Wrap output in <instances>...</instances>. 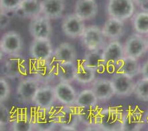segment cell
<instances>
[{
  "label": "cell",
  "mask_w": 148,
  "mask_h": 131,
  "mask_svg": "<svg viewBox=\"0 0 148 131\" xmlns=\"http://www.w3.org/2000/svg\"><path fill=\"white\" fill-rule=\"evenodd\" d=\"M1 62V73L7 79H21L28 75L29 62L21 54L5 55Z\"/></svg>",
  "instance_id": "cell-1"
},
{
  "label": "cell",
  "mask_w": 148,
  "mask_h": 131,
  "mask_svg": "<svg viewBox=\"0 0 148 131\" xmlns=\"http://www.w3.org/2000/svg\"><path fill=\"white\" fill-rule=\"evenodd\" d=\"M58 63L52 57L46 61H38L31 59L29 61L28 75L34 77L40 82L41 85H50L56 77Z\"/></svg>",
  "instance_id": "cell-2"
},
{
  "label": "cell",
  "mask_w": 148,
  "mask_h": 131,
  "mask_svg": "<svg viewBox=\"0 0 148 131\" xmlns=\"http://www.w3.org/2000/svg\"><path fill=\"white\" fill-rule=\"evenodd\" d=\"M80 39L82 45L86 50H102L106 44V39L103 34L102 29L97 25L86 27Z\"/></svg>",
  "instance_id": "cell-3"
},
{
  "label": "cell",
  "mask_w": 148,
  "mask_h": 131,
  "mask_svg": "<svg viewBox=\"0 0 148 131\" xmlns=\"http://www.w3.org/2000/svg\"><path fill=\"white\" fill-rule=\"evenodd\" d=\"M107 11L109 17L124 22L134 16L135 3L133 0H109Z\"/></svg>",
  "instance_id": "cell-4"
},
{
  "label": "cell",
  "mask_w": 148,
  "mask_h": 131,
  "mask_svg": "<svg viewBox=\"0 0 148 131\" xmlns=\"http://www.w3.org/2000/svg\"><path fill=\"white\" fill-rule=\"evenodd\" d=\"M24 48L21 35L16 31L10 30L4 33L0 40V51L4 55L20 54Z\"/></svg>",
  "instance_id": "cell-5"
},
{
  "label": "cell",
  "mask_w": 148,
  "mask_h": 131,
  "mask_svg": "<svg viewBox=\"0 0 148 131\" xmlns=\"http://www.w3.org/2000/svg\"><path fill=\"white\" fill-rule=\"evenodd\" d=\"M102 55L107 69H117L125 53L123 45L119 41H111L102 49Z\"/></svg>",
  "instance_id": "cell-6"
},
{
  "label": "cell",
  "mask_w": 148,
  "mask_h": 131,
  "mask_svg": "<svg viewBox=\"0 0 148 131\" xmlns=\"http://www.w3.org/2000/svg\"><path fill=\"white\" fill-rule=\"evenodd\" d=\"M28 29L34 39H50L52 34L51 20L40 15L31 19Z\"/></svg>",
  "instance_id": "cell-7"
},
{
  "label": "cell",
  "mask_w": 148,
  "mask_h": 131,
  "mask_svg": "<svg viewBox=\"0 0 148 131\" xmlns=\"http://www.w3.org/2000/svg\"><path fill=\"white\" fill-rule=\"evenodd\" d=\"M125 56L139 59L147 51V39L143 35L135 33L130 35L123 44Z\"/></svg>",
  "instance_id": "cell-8"
},
{
  "label": "cell",
  "mask_w": 148,
  "mask_h": 131,
  "mask_svg": "<svg viewBox=\"0 0 148 131\" xmlns=\"http://www.w3.org/2000/svg\"><path fill=\"white\" fill-rule=\"evenodd\" d=\"M40 85V82L32 76L23 77L16 88L17 99L23 103H32L36 92Z\"/></svg>",
  "instance_id": "cell-9"
},
{
  "label": "cell",
  "mask_w": 148,
  "mask_h": 131,
  "mask_svg": "<svg viewBox=\"0 0 148 131\" xmlns=\"http://www.w3.org/2000/svg\"><path fill=\"white\" fill-rule=\"evenodd\" d=\"M54 50L50 39H33L29 46V54L34 60L46 61L53 57Z\"/></svg>",
  "instance_id": "cell-10"
},
{
  "label": "cell",
  "mask_w": 148,
  "mask_h": 131,
  "mask_svg": "<svg viewBox=\"0 0 148 131\" xmlns=\"http://www.w3.org/2000/svg\"><path fill=\"white\" fill-rule=\"evenodd\" d=\"M85 28L84 21L75 13L67 14L63 17L62 30L65 36L69 39L81 38Z\"/></svg>",
  "instance_id": "cell-11"
},
{
  "label": "cell",
  "mask_w": 148,
  "mask_h": 131,
  "mask_svg": "<svg viewBox=\"0 0 148 131\" xmlns=\"http://www.w3.org/2000/svg\"><path fill=\"white\" fill-rule=\"evenodd\" d=\"M111 80L115 95L120 97H127L134 94L135 82L134 78L117 72L112 76Z\"/></svg>",
  "instance_id": "cell-12"
},
{
  "label": "cell",
  "mask_w": 148,
  "mask_h": 131,
  "mask_svg": "<svg viewBox=\"0 0 148 131\" xmlns=\"http://www.w3.org/2000/svg\"><path fill=\"white\" fill-rule=\"evenodd\" d=\"M90 85V89L93 91L99 102H107L115 95L111 79L97 77Z\"/></svg>",
  "instance_id": "cell-13"
},
{
  "label": "cell",
  "mask_w": 148,
  "mask_h": 131,
  "mask_svg": "<svg viewBox=\"0 0 148 131\" xmlns=\"http://www.w3.org/2000/svg\"><path fill=\"white\" fill-rule=\"evenodd\" d=\"M56 102L54 86L41 85L36 92L32 103L37 108H48L52 107Z\"/></svg>",
  "instance_id": "cell-14"
},
{
  "label": "cell",
  "mask_w": 148,
  "mask_h": 131,
  "mask_svg": "<svg viewBox=\"0 0 148 131\" xmlns=\"http://www.w3.org/2000/svg\"><path fill=\"white\" fill-rule=\"evenodd\" d=\"M54 90L56 102L67 106L75 105L78 94L71 83L59 81L54 86Z\"/></svg>",
  "instance_id": "cell-15"
},
{
  "label": "cell",
  "mask_w": 148,
  "mask_h": 131,
  "mask_svg": "<svg viewBox=\"0 0 148 131\" xmlns=\"http://www.w3.org/2000/svg\"><path fill=\"white\" fill-rule=\"evenodd\" d=\"M101 29L105 39L109 41H119L125 32L123 21L113 17H109Z\"/></svg>",
  "instance_id": "cell-16"
},
{
  "label": "cell",
  "mask_w": 148,
  "mask_h": 131,
  "mask_svg": "<svg viewBox=\"0 0 148 131\" xmlns=\"http://www.w3.org/2000/svg\"><path fill=\"white\" fill-rule=\"evenodd\" d=\"M99 8L95 0H78L75 6V14L82 20H90L97 16Z\"/></svg>",
  "instance_id": "cell-17"
},
{
  "label": "cell",
  "mask_w": 148,
  "mask_h": 131,
  "mask_svg": "<svg viewBox=\"0 0 148 131\" xmlns=\"http://www.w3.org/2000/svg\"><path fill=\"white\" fill-rule=\"evenodd\" d=\"M64 10V0H42V14L50 20L62 18Z\"/></svg>",
  "instance_id": "cell-18"
},
{
  "label": "cell",
  "mask_w": 148,
  "mask_h": 131,
  "mask_svg": "<svg viewBox=\"0 0 148 131\" xmlns=\"http://www.w3.org/2000/svg\"><path fill=\"white\" fill-rule=\"evenodd\" d=\"M53 58L58 63H76L77 51L73 44L66 42L62 43L54 50Z\"/></svg>",
  "instance_id": "cell-19"
},
{
  "label": "cell",
  "mask_w": 148,
  "mask_h": 131,
  "mask_svg": "<svg viewBox=\"0 0 148 131\" xmlns=\"http://www.w3.org/2000/svg\"><path fill=\"white\" fill-rule=\"evenodd\" d=\"M16 14L30 20L40 16L42 14V0H22Z\"/></svg>",
  "instance_id": "cell-20"
},
{
  "label": "cell",
  "mask_w": 148,
  "mask_h": 131,
  "mask_svg": "<svg viewBox=\"0 0 148 131\" xmlns=\"http://www.w3.org/2000/svg\"><path fill=\"white\" fill-rule=\"evenodd\" d=\"M82 62L84 65L91 67L97 73H102L107 69L102 55V50H87L84 54Z\"/></svg>",
  "instance_id": "cell-21"
},
{
  "label": "cell",
  "mask_w": 148,
  "mask_h": 131,
  "mask_svg": "<svg viewBox=\"0 0 148 131\" xmlns=\"http://www.w3.org/2000/svg\"><path fill=\"white\" fill-rule=\"evenodd\" d=\"M141 66L138 59L125 56L117 67V72L131 77H135L141 73Z\"/></svg>",
  "instance_id": "cell-22"
},
{
  "label": "cell",
  "mask_w": 148,
  "mask_h": 131,
  "mask_svg": "<svg viewBox=\"0 0 148 131\" xmlns=\"http://www.w3.org/2000/svg\"><path fill=\"white\" fill-rule=\"evenodd\" d=\"M77 65L75 63H58L56 69V77L58 82L71 83L75 81Z\"/></svg>",
  "instance_id": "cell-23"
},
{
  "label": "cell",
  "mask_w": 148,
  "mask_h": 131,
  "mask_svg": "<svg viewBox=\"0 0 148 131\" xmlns=\"http://www.w3.org/2000/svg\"><path fill=\"white\" fill-rule=\"evenodd\" d=\"M27 111L24 110H18L15 112L14 116H11L12 126L13 130H32V127L30 114Z\"/></svg>",
  "instance_id": "cell-24"
},
{
  "label": "cell",
  "mask_w": 148,
  "mask_h": 131,
  "mask_svg": "<svg viewBox=\"0 0 148 131\" xmlns=\"http://www.w3.org/2000/svg\"><path fill=\"white\" fill-rule=\"evenodd\" d=\"M97 72L94 69L82 62L77 65L75 81L80 85H90L97 78Z\"/></svg>",
  "instance_id": "cell-25"
},
{
  "label": "cell",
  "mask_w": 148,
  "mask_h": 131,
  "mask_svg": "<svg viewBox=\"0 0 148 131\" xmlns=\"http://www.w3.org/2000/svg\"><path fill=\"white\" fill-rule=\"evenodd\" d=\"M99 100L91 89L82 90L78 94L75 105L79 108H90L96 106Z\"/></svg>",
  "instance_id": "cell-26"
},
{
  "label": "cell",
  "mask_w": 148,
  "mask_h": 131,
  "mask_svg": "<svg viewBox=\"0 0 148 131\" xmlns=\"http://www.w3.org/2000/svg\"><path fill=\"white\" fill-rule=\"evenodd\" d=\"M132 22L135 32L141 35L148 34V12L135 13L132 16Z\"/></svg>",
  "instance_id": "cell-27"
},
{
  "label": "cell",
  "mask_w": 148,
  "mask_h": 131,
  "mask_svg": "<svg viewBox=\"0 0 148 131\" xmlns=\"http://www.w3.org/2000/svg\"><path fill=\"white\" fill-rule=\"evenodd\" d=\"M134 94L139 100L148 102V79L142 77L135 83Z\"/></svg>",
  "instance_id": "cell-28"
},
{
  "label": "cell",
  "mask_w": 148,
  "mask_h": 131,
  "mask_svg": "<svg viewBox=\"0 0 148 131\" xmlns=\"http://www.w3.org/2000/svg\"><path fill=\"white\" fill-rule=\"evenodd\" d=\"M22 0H0V11L8 14L16 13Z\"/></svg>",
  "instance_id": "cell-29"
},
{
  "label": "cell",
  "mask_w": 148,
  "mask_h": 131,
  "mask_svg": "<svg viewBox=\"0 0 148 131\" xmlns=\"http://www.w3.org/2000/svg\"><path fill=\"white\" fill-rule=\"evenodd\" d=\"M11 94V88L8 83L7 78L3 76L0 77V103L6 102Z\"/></svg>",
  "instance_id": "cell-30"
},
{
  "label": "cell",
  "mask_w": 148,
  "mask_h": 131,
  "mask_svg": "<svg viewBox=\"0 0 148 131\" xmlns=\"http://www.w3.org/2000/svg\"><path fill=\"white\" fill-rule=\"evenodd\" d=\"M11 122V115H10L9 110L1 103L0 104V126L1 130L2 128H5L8 124Z\"/></svg>",
  "instance_id": "cell-31"
},
{
  "label": "cell",
  "mask_w": 148,
  "mask_h": 131,
  "mask_svg": "<svg viewBox=\"0 0 148 131\" xmlns=\"http://www.w3.org/2000/svg\"><path fill=\"white\" fill-rule=\"evenodd\" d=\"M10 22H11V17L9 14L0 11V28L1 30H3L7 28Z\"/></svg>",
  "instance_id": "cell-32"
},
{
  "label": "cell",
  "mask_w": 148,
  "mask_h": 131,
  "mask_svg": "<svg viewBox=\"0 0 148 131\" xmlns=\"http://www.w3.org/2000/svg\"><path fill=\"white\" fill-rule=\"evenodd\" d=\"M135 5L142 11L148 12V0H133Z\"/></svg>",
  "instance_id": "cell-33"
},
{
  "label": "cell",
  "mask_w": 148,
  "mask_h": 131,
  "mask_svg": "<svg viewBox=\"0 0 148 131\" xmlns=\"http://www.w3.org/2000/svg\"><path fill=\"white\" fill-rule=\"evenodd\" d=\"M141 74L142 75V77L148 79V61H146L141 67Z\"/></svg>",
  "instance_id": "cell-34"
},
{
  "label": "cell",
  "mask_w": 148,
  "mask_h": 131,
  "mask_svg": "<svg viewBox=\"0 0 148 131\" xmlns=\"http://www.w3.org/2000/svg\"><path fill=\"white\" fill-rule=\"evenodd\" d=\"M144 120L147 123H148V110L146 111V112H145V114L144 116Z\"/></svg>",
  "instance_id": "cell-35"
},
{
  "label": "cell",
  "mask_w": 148,
  "mask_h": 131,
  "mask_svg": "<svg viewBox=\"0 0 148 131\" xmlns=\"http://www.w3.org/2000/svg\"><path fill=\"white\" fill-rule=\"evenodd\" d=\"M147 48H148V39H147Z\"/></svg>",
  "instance_id": "cell-36"
}]
</instances>
